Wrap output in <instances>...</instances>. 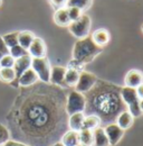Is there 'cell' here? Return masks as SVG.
Returning a JSON list of instances; mask_svg holds the SVG:
<instances>
[{"label": "cell", "instance_id": "cb8c5ba5", "mask_svg": "<svg viewBox=\"0 0 143 146\" xmlns=\"http://www.w3.org/2000/svg\"><path fill=\"white\" fill-rule=\"evenodd\" d=\"M78 137H79V144L84 146H92L93 144V130L82 128L78 131Z\"/></svg>", "mask_w": 143, "mask_h": 146}, {"label": "cell", "instance_id": "d6a6232c", "mask_svg": "<svg viewBox=\"0 0 143 146\" xmlns=\"http://www.w3.org/2000/svg\"><path fill=\"white\" fill-rule=\"evenodd\" d=\"M1 146H29V145H26V144H22V143H19V142H15V141H8L6 142L3 145Z\"/></svg>", "mask_w": 143, "mask_h": 146}, {"label": "cell", "instance_id": "7a4b0ae2", "mask_svg": "<svg viewBox=\"0 0 143 146\" xmlns=\"http://www.w3.org/2000/svg\"><path fill=\"white\" fill-rule=\"evenodd\" d=\"M103 51L102 47L97 46L92 37H85V38H81L78 39L73 48V60L79 64V65H84L86 63H89L91 61L94 60V57L96 55H98Z\"/></svg>", "mask_w": 143, "mask_h": 146}, {"label": "cell", "instance_id": "1f68e13d", "mask_svg": "<svg viewBox=\"0 0 143 146\" xmlns=\"http://www.w3.org/2000/svg\"><path fill=\"white\" fill-rule=\"evenodd\" d=\"M0 52H1L3 55L9 54V48H8L7 45L5 44V42H3V39H2V37L1 36H0Z\"/></svg>", "mask_w": 143, "mask_h": 146}, {"label": "cell", "instance_id": "e575fe53", "mask_svg": "<svg viewBox=\"0 0 143 146\" xmlns=\"http://www.w3.org/2000/svg\"><path fill=\"white\" fill-rule=\"evenodd\" d=\"M139 106H140V109H141V111H142L143 113V98L139 100Z\"/></svg>", "mask_w": 143, "mask_h": 146}, {"label": "cell", "instance_id": "30bf717a", "mask_svg": "<svg viewBox=\"0 0 143 146\" xmlns=\"http://www.w3.org/2000/svg\"><path fill=\"white\" fill-rule=\"evenodd\" d=\"M31 60H33V57L29 54L24 55V56L15 60V64H14L12 69L15 70V73H16V80L25 71H27L28 69L31 68Z\"/></svg>", "mask_w": 143, "mask_h": 146}, {"label": "cell", "instance_id": "5b68a950", "mask_svg": "<svg viewBox=\"0 0 143 146\" xmlns=\"http://www.w3.org/2000/svg\"><path fill=\"white\" fill-rule=\"evenodd\" d=\"M86 109V98L81 92L72 91L66 101V112L71 116L76 112H84Z\"/></svg>", "mask_w": 143, "mask_h": 146}, {"label": "cell", "instance_id": "ffe728a7", "mask_svg": "<svg viewBox=\"0 0 143 146\" xmlns=\"http://www.w3.org/2000/svg\"><path fill=\"white\" fill-rule=\"evenodd\" d=\"M35 38V35L29 32V31H24V32H19V35H18V44L24 47L25 50H28V47L30 46V44L33 43Z\"/></svg>", "mask_w": 143, "mask_h": 146}, {"label": "cell", "instance_id": "4316f807", "mask_svg": "<svg viewBox=\"0 0 143 146\" xmlns=\"http://www.w3.org/2000/svg\"><path fill=\"white\" fill-rule=\"evenodd\" d=\"M9 54L16 60L18 57H21V56H24V55H27L28 54V51L25 50L24 47H21V46L18 44V45H15V46H12V47L9 48Z\"/></svg>", "mask_w": 143, "mask_h": 146}, {"label": "cell", "instance_id": "74e56055", "mask_svg": "<svg viewBox=\"0 0 143 146\" xmlns=\"http://www.w3.org/2000/svg\"><path fill=\"white\" fill-rule=\"evenodd\" d=\"M76 146H84V145H81V144H78V145H76Z\"/></svg>", "mask_w": 143, "mask_h": 146}, {"label": "cell", "instance_id": "8d00e7d4", "mask_svg": "<svg viewBox=\"0 0 143 146\" xmlns=\"http://www.w3.org/2000/svg\"><path fill=\"white\" fill-rule=\"evenodd\" d=\"M2 56H3V54H2L1 52H0V60H1V57H2Z\"/></svg>", "mask_w": 143, "mask_h": 146}, {"label": "cell", "instance_id": "8fae6325", "mask_svg": "<svg viewBox=\"0 0 143 146\" xmlns=\"http://www.w3.org/2000/svg\"><path fill=\"white\" fill-rule=\"evenodd\" d=\"M124 83L125 87L135 89L138 86L143 83V73L139 70H130L125 75Z\"/></svg>", "mask_w": 143, "mask_h": 146}, {"label": "cell", "instance_id": "ac0fdd59", "mask_svg": "<svg viewBox=\"0 0 143 146\" xmlns=\"http://www.w3.org/2000/svg\"><path fill=\"white\" fill-rule=\"evenodd\" d=\"M84 118H85L84 112H76V113L71 115L70 119H68V126L71 128V130L79 131L83 128Z\"/></svg>", "mask_w": 143, "mask_h": 146}, {"label": "cell", "instance_id": "4fadbf2b", "mask_svg": "<svg viewBox=\"0 0 143 146\" xmlns=\"http://www.w3.org/2000/svg\"><path fill=\"white\" fill-rule=\"evenodd\" d=\"M54 20L56 23V25L60 26V27H68V25L71 24V19L68 16V11H67V7H62L56 9L55 15H54Z\"/></svg>", "mask_w": 143, "mask_h": 146}, {"label": "cell", "instance_id": "ba28073f", "mask_svg": "<svg viewBox=\"0 0 143 146\" xmlns=\"http://www.w3.org/2000/svg\"><path fill=\"white\" fill-rule=\"evenodd\" d=\"M104 131H105L107 138H108L110 145L112 146L116 145L121 141V138L123 137V135H124V130L122 128H120L116 124H114V123L106 125L105 128H104Z\"/></svg>", "mask_w": 143, "mask_h": 146}, {"label": "cell", "instance_id": "603a6c76", "mask_svg": "<svg viewBox=\"0 0 143 146\" xmlns=\"http://www.w3.org/2000/svg\"><path fill=\"white\" fill-rule=\"evenodd\" d=\"M16 80V73L12 68H1L0 69V81L5 83H12Z\"/></svg>", "mask_w": 143, "mask_h": 146}, {"label": "cell", "instance_id": "4dcf8cb0", "mask_svg": "<svg viewBox=\"0 0 143 146\" xmlns=\"http://www.w3.org/2000/svg\"><path fill=\"white\" fill-rule=\"evenodd\" d=\"M51 3L53 5V7L58 9V8H62V7H66L67 0H51Z\"/></svg>", "mask_w": 143, "mask_h": 146}, {"label": "cell", "instance_id": "d590c367", "mask_svg": "<svg viewBox=\"0 0 143 146\" xmlns=\"http://www.w3.org/2000/svg\"><path fill=\"white\" fill-rule=\"evenodd\" d=\"M52 146H64L60 142H58V143H55V144H53Z\"/></svg>", "mask_w": 143, "mask_h": 146}, {"label": "cell", "instance_id": "f1b7e54d", "mask_svg": "<svg viewBox=\"0 0 143 146\" xmlns=\"http://www.w3.org/2000/svg\"><path fill=\"white\" fill-rule=\"evenodd\" d=\"M15 58L10 54L3 55L0 60V66L1 68H14Z\"/></svg>", "mask_w": 143, "mask_h": 146}, {"label": "cell", "instance_id": "3957f363", "mask_svg": "<svg viewBox=\"0 0 143 146\" xmlns=\"http://www.w3.org/2000/svg\"><path fill=\"white\" fill-rule=\"evenodd\" d=\"M120 96H121V99L124 102V105L127 106L129 112L133 117H140L142 115V111H141L140 106H139L140 99L138 98L134 88H130V87L122 88L120 91Z\"/></svg>", "mask_w": 143, "mask_h": 146}, {"label": "cell", "instance_id": "60d3db41", "mask_svg": "<svg viewBox=\"0 0 143 146\" xmlns=\"http://www.w3.org/2000/svg\"><path fill=\"white\" fill-rule=\"evenodd\" d=\"M0 69H1V66H0Z\"/></svg>", "mask_w": 143, "mask_h": 146}, {"label": "cell", "instance_id": "6da1fadb", "mask_svg": "<svg viewBox=\"0 0 143 146\" xmlns=\"http://www.w3.org/2000/svg\"><path fill=\"white\" fill-rule=\"evenodd\" d=\"M89 111L98 116L101 123H105L106 125L116 120L120 112L125 110L120 92L112 88L100 89V91H96L92 97L89 96Z\"/></svg>", "mask_w": 143, "mask_h": 146}, {"label": "cell", "instance_id": "9a60e30c", "mask_svg": "<svg viewBox=\"0 0 143 146\" xmlns=\"http://www.w3.org/2000/svg\"><path fill=\"white\" fill-rule=\"evenodd\" d=\"M92 146H110V142L104 128L97 127L93 130V144Z\"/></svg>", "mask_w": 143, "mask_h": 146}, {"label": "cell", "instance_id": "e0dca14e", "mask_svg": "<svg viewBox=\"0 0 143 146\" xmlns=\"http://www.w3.org/2000/svg\"><path fill=\"white\" fill-rule=\"evenodd\" d=\"M66 73V68L64 66H53L51 70V79L49 82L53 84L62 86L64 83V78Z\"/></svg>", "mask_w": 143, "mask_h": 146}, {"label": "cell", "instance_id": "7402d4cb", "mask_svg": "<svg viewBox=\"0 0 143 146\" xmlns=\"http://www.w3.org/2000/svg\"><path fill=\"white\" fill-rule=\"evenodd\" d=\"M100 125H101V119L98 116L93 115V113H91L89 116H85L84 123H83V128L94 130L95 128L100 127Z\"/></svg>", "mask_w": 143, "mask_h": 146}, {"label": "cell", "instance_id": "9c48e42d", "mask_svg": "<svg viewBox=\"0 0 143 146\" xmlns=\"http://www.w3.org/2000/svg\"><path fill=\"white\" fill-rule=\"evenodd\" d=\"M27 51H28V54L33 58L45 57L46 56V44L41 38L35 37Z\"/></svg>", "mask_w": 143, "mask_h": 146}, {"label": "cell", "instance_id": "836d02e7", "mask_svg": "<svg viewBox=\"0 0 143 146\" xmlns=\"http://www.w3.org/2000/svg\"><path fill=\"white\" fill-rule=\"evenodd\" d=\"M135 92H136V96L139 99H142L143 98V83H141L140 86H138L135 88Z\"/></svg>", "mask_w": 143, "mask_h": 146}, {"label": "cell", "instance_id": "f546056e", "mask_svg": "<svg viewBox=\"0 0 143 146\" xmlns=\"http://www.w3.org/2000/svg\"><path fill=\"white\" fill-rule=\"evenodd\" d=\"M9 139H10V133H9L8 128L6 127L5 125L0 124V146L3 145Z\"/></svg>", "mask_w": 143, "mask_h": 146}, {"label": "cell", "instance_id": "f35d334b", "mask_svg": "<svg viewBox=\"0 0 143 146\" xmlns=\"http://www.w3.org/2000/svg\"><path fill=\"white\" fill-rule=\"evenodd\" d=\"M1 2H2V0H0V6H1Z\"/></svg>", "mask_w": 143, "mask_h": 146}, {"label": "cell", "instance_id": "8992f818", "mask_svg": "<svg viewBox=\"0 0 143 146\" xmlns=\"http://www.w3.org/2000/svg\"><path fill=\"white\" fill-rule=\"evenodd\" d=\"M31 69L34 70L38 76V80L48 83L51 79V64L47 57H38L31 60Z\"/></svg>", "mask_w": 143, "mask_h": 146}, {"label": "cell", "instance_id": "ab89813d", "mask_svg": "<svg viewBox=\"0 0 143 146\" xmlns=\"http://www.w3.org/2000/svg\"><path fill=\"white\" fill-rule=\"evenodd\" d=\"M141 28H142V32H143V25H142V27H141Z\"/></svg>", "mask_w": 143, "mask_h": 146}, {"label": "cell", "instance_id": "d6986e66", "mask_svg": "<svg viewBox=\"0 0 143 146\" xmlns=\"http://www.w3.org/2000/svg\"><path fill=\"white\" fill-rule=\"evenodd\" d=\"M60 143L64 146H76L79 144V137H78V131L70 130L65 133L62 137Z\"/></svg>", "mask_w": 143, "mask_h": 146}, {"label": "cell", "instance_id": "52a82bcc", "mask_svg": "<svg viewBox=\"0 0 143 146\" xmlns=\"http://www.w3.org/2000/svg\"><path fill=\"white\" fill-rule=\"evenodd\" d=\"M96 82H97V78L93 73L85 72V71L79 72V78L75 86V90L81 93L89 92L95 87Z\"/></svg>", "mask_w": 143, "mask_h": 146}, {"label": "cell", "instance_id": "484cf974", "mask_svg": "<svg viewBox=\"0 0 143 146\" xmlns=\"http://www.w3.org/2000/svg\"><path fill=\"white\" fill-rule=\"evenodd\" d=\"M18 35H19V32H12V33H8L1 37L5 42V44L7 45V47L10 48L15 45H18Z\"/></svg>", "mask_w": 143, "mask_h": 146}, {"label": "cell", "instance_id": "7c38bea8", "mask_svg": "<svg viewBox=\"0 0 143 146\" xmlns=\"http://www.w3.org/2000/svg\"><path fill=\"white\" fill-rule=\"evenodd\" d=\"M17 81L18 84L21 86V87H30L38 81V76H37L35 71L30 68V69H28L27 71L22 73L17 79Z\"/></svg>", "mask_w": 143, "mask_h": 146}, {"label": "cell", "instance_id": "d4e9b609", "mask_svg": "<svg viewBox=\"0 0 143 146\" xmlns=\"http://www.w3.org/2000/svg\"><path fill=\"white\" fill-rule=\"evenodd\" d=\"M93 0H67L66 7H77L82 11L87 10L92 6Z\"/></svg>", "mask_w": 143, "mask_h": 146}, {"label": "cell", "instance_id": "44dd1931", "mask_svg": "<svg viewBox=\"0 0 143 146\" xmlns=\"http://www.w3.org/2000/svg\"><path fill=\"white\" fill-rule=\"evenodd\" d=\"M79 78V72L76 69H72L68 68L66 69V73H65V78H64V83L70 86V87H75L77 81Z\"/></svg>", "mask_w": 143, "mask_h": 146}, {"label": "cell", "instance_id": "2e32d148", "mask_svg": "<svg viewBox=\"0 0 143 146\" xmlns=\"http://www.w3.org/2000/svg\"><path fill=\"white\" fill-rule=\"evenodd\" d=\"M133 120L134 117L129 112V110H123L122 112H120V115L116 118V125L123 130H126L132 126Z\"/></svg>", "mask_w": 143, "mask_h": 146}, {"label": "cell", "instance_id": "83f0119b", "mask_svg": "<svg viewBox=\"0 0 143 146\" xmlns=\"http://www.w3.org/2000/svg\"><path fill=\"white\" fill-rule=\"evenodd\" d=\"M67 11H68V16H70V19H71V23L77 20L83 15V11L77 7H67Z\"/></svg>", "mask_w": 143, "mask_h": 146}, {"label": "cell", "instance_id": "5bb4252c", "mask_svg": "<svg viewBox=\"0 0 143 146\" xmlns=\"http://www.w3.org/2000/svg\"><path fill=\"white\" fill-rule=\"evenodd\" d=\"M92 39H93V42L97 45V46H100V47H103V46H105L107 43L110 42V33L107 32L105 28H100V29H96L93 34H92Z\"/></svg>", "mask_w": 143, "mask_h": 146}, {"label": "cell", "instance_id": "277c9868", "mask_svg": "<svg viewBox=\"0 0 143 146\" xmlns=\"http://www.w3.org/2000/svg\"><path fill=\"white\" fill-rule=\"evenodd\" d=\"M91 26H92L91 17L83 14L77 20L72 21L68 25V31L71 32V34H73V36L81 39V38H85L89 36Z\"/></svg>", "mask_w": 143, "mask_h": 146}]
</instances>
